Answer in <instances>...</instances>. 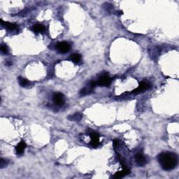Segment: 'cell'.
<instances>
[{"instance_id":"8fae6325","label":"cell","mask_w":179,"mask_h":179,"mask_svg":"<svg viewBox=\"0 0 179 179\" xmlns=\"http://www.w3.org/2000/svg\"><path fill=\"white\" fill-rule=\"evenodd\" d=\"M32 30L36 33H41L46 30V27L41 24H36L32 27Z\"/></svg>"},{"instance_id":"ac0fdd59","label":"cell","mask_w":179,"mask_h":179,"mask_svg":"<svg viewBox=\"0 0 179 179\" xmlns=\"http://www.w3.org/2000/svg\"><path fill=\"white\" fill-rule=\"evenodd\" d=\"M97 82H95V81H91L90 83V87L91 88H94L96 86H97Z\"/></svg>"},{"instance_id":"e0dca14e","label":"cell","mask_w":179,"mask_h":179,"mask_svg":"<svg viewBox=\"0 0 179 179\" xmlns=\"http://www.w3.org/2000/svg\"><path fill=\"white\" fill-rule=\"evenodd\" d=\"M118 143H119V141L118 139H115L113 141V146H114V149H116V148L118 146Z\"/></svg>"},{"instance_id":"ba28073f","label":"cell","mask_w":179,"mask_h":179,"mask_svg":"<svg viewBox=\"0 0 179 179\" xmlns=\"http://www.w3.org/2000/svg\"><path fill=\"white\" fill-rule=\"evenodd\" d=\"M27 147V144L25 143V142L24 141H21L20 142H19L18 145L16 146L15 147V153H16L17 155H22L24 153L25 150Z\"/></svg>"},{"instance_id":"277c9868","label":"cell","mask_w":179,"mask_h":179,"mask_svg":"<svg viewBox=\"0 0 179 179\" xmlns=\"http://www.w3.org/2000/svg\"><path fill=\"white\" fill-rule=\"evenodd\" d=\"M111 78L108 75H104V76H101L99 79L98 80L97 83L98 86H101V87H107L111 85Z\"/></svg>"},{"instance_id":"9a60e30c","label":"cell","mask_w":179,"mask_h":179,"mask_svg":"<svg viewBox=\"0 0 179 179\" xmlns=\"http://www.w3.org/2000/svg\"><path fill=\"white\" fill-rule=\"evenodd\" d=\"M1 53L5 54V55L9 53V49H8L7 46L4 45V44H2V45L1 46Z\"/></svg>"},{"instance_id":"9c48e42d","label":"cell","mask_w":179,"mask_h":179,"mask_svg":"<svg viewBox=\"0 0 179 179\" xmlns=\"http://www.w3.org/2000/svg\"><path fill=\"white\" fill-rule=\"evenodd\" d=\"M1 25L4 28L9 30H15L18 28V25L15 23H11L9 22H4L2 20H1Z\"/></svg>"},{"instance_id":"5bb4252c","label":"cell","mask_w":179,"mask_h":179,"mask_svg":"<svg viewBox=\"0 0 179 179\" xmlns=\"http://www.w3.org/2000/svg\"><path fill=\"white\" fill-rule=\"evenodd\" d=\"M18 83L20 84V86H22V87H28L29 85L30 84V80L25 79V78H22V77H19Z\"/></svg>"},{"instance_id":"3957f363","label":"cell","mask_w":179,"mask_h":179,"mask_svg":"<svg viewBox=\"0 0 179 179\" xmlns=\"http://www.w3.org/2000/svg\"><path fill=\"white\" fill-rule=\"evenodd\" d=\"M53 101L55 105L62 106L64 104V97L60 92H56L53 96Z\"/></svg>"},{"instance_id":"2e32d148","label":"cell","mask_w":179,"mask_h":179,"mask_svg":"<svg viewBox=\"0 0 179 179\" xmlns=\"http://www.w3.org/2000/svg\"><path fill=\"white\" fill-rule=\"evenodd\" d=\"M7 165V162L5 160V159H4L3 158L1 159V162H0V167H1V169H3L4 167H5Z\"/></svg>"},{"instance_id":"5b68a950","label":"cell","mask_w":179,"mask_h":179,"mask_svg":"<svg viewBox=\"0 0 179 179\" xmlns=\"http://www.w3.org/2000/svg\"><path fill=\"white\" fill-rule=\"evenodd\" d=\"M134 159H135L136 164L137 165V166L138 167H143L146 164V162H147L146 157L141 153L136 154V155L134 156Z\"/></svg>"},{"instance_id":"4fadbf2b","label":"cell","mask_w":179,"mask_h":179,"mask_svg":"<svg viewBox=\"0 0 179 179\" xmlns=\"http://www.w3.org/2000/svg\"><path fill=\"white\" fill-rule=\"evenodd\" d=\"M70 59L75 63H78L81 60V55L78 53H74L70 55Z\"/></svg>"},{"instance_id":"7a4b0ae2","label":"cell","mask_w":179,"mask_h":179,"mask_svg":"<svg viewBox=\"0 0 179 179\" xmlns=\"http://www.w3.org/2000/svg\"><path fill=\"white\" fill-rule=\"evenodd\" d=\"M57 49L60 53H66L71 49V46L68 42L62 41L57 44Z\"/></svg>"},{"instance_id":"6da1fadb","label":"cell","mask_w":179,"mask_h":179,"mask_svg":"<svg viewBox=\"0 0 179 179\" xmlns=\"http://www.w3.org/2000/svg\"><path fill=\"white\" fill-rule=\"evenodd\" d=\"M158 161L162 168L165 171H171L178 165V156L171 152H165L159 154Z\"/></svg>"},{"instance_id":"30bf717a","label":"cell","mask_w":179,"mask_h":179,"mask_svg":"<svg viewBox=\"0 0 179 179\" xmlns=\"http://www.w3.org/2000/svg\"><path fill=\"white\" fill-rule=\"evenodd\" d=\"M130 169L126 168V167H125L124 169H122V171H120V172H118L117 173H115L114 176H113V178H123V177H125L127 175L130 174Z\"/></svg>"},{"instance_id":"7c38bea8","label":"cell","mask_w":179,"mask_h":179,"mask_svg":"<svg viewBox=\"0 0 179 179\" xmlns=\"http://www.w3.org/2000/svg\"><path fill=\"white\" fill-rule=\"evenodd\" d=\"M68 119L72 121H79L82 119V115L79 113H76L72 115H69Z\"/></svg>"},{"instance_id":"52a82bcc","label":"cell","mask_w":179,"mask_h":179,"mask_svg":"<svg viewBox=\"0 0 179 179\" xmlns=\"http://www.w3.org/2000/svg\"><path fill=\"white\" fill-rule=\"evenodd\" d=\"M90 137H91L90 146L93 148H97L99 143V135L95 132H92L90 134Z\"/></svg>"},{"instance_id":"8992f818","label":"cell","mask_w":179,"mask_h":179,"mask_svg":"<svg viewBox=\"0 0 179 179\" xmlns=\"http://www.w3.org/2000/svg\"><path fill=\"white\" fill-rule=\"evenodd\" d=\"M151 88V85L149 83L143 81L140 83L139 86H138V87L137 88H136L135 90H133L132 92L133 93H140V92H143L144 91H146V90H149V88Z\"/></svg>"}]
</instances>
